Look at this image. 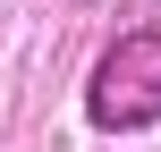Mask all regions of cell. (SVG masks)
Segmentation results:
<instances>
[{"instance_id": "1", "label": "cell", "mask_w": 161, "mask_h": 152, "mask_svg": "<svg viewBox=\"0 0 161 152\" xmlns=\"http://www.w3.org/2000/svg\"><path fill=\"white\" fill-rule=\"evenodd\" d=\"M85 118L102 135H144L161 127V25H136L102 51L93 85H85Z\"/></svg>"}]
</instances>
